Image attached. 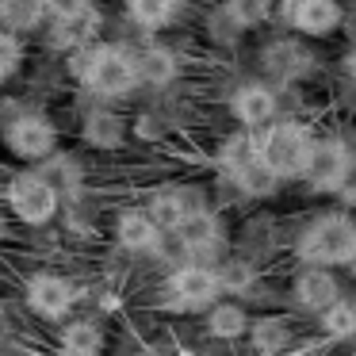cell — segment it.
I'll list each match as a JSON object with an SVG mask.
<instances>
[{
  "label": "cell",
  "instance_id": "3",
  "mask_svg": "<svg viewBox=\"0 0 356 356\" xmlns=\"http://www.w3.org/2000/svg\"><path fill=\"white\" fill-rule=\"evenodd\" d=\"M310 146H314V134L302 123H276L264 131V138L257 142V161L272 172L276 180H295L307 169Z\"/></svg>",
  "mask_w": 356,
  "mask_h": 356
},
{
  "label": "cell",
  "instance_id": "14",
  "mask_svg": "<svg viewBox=\"0 0 356 356\" xmlns=\"http://www.w3.org/2000/svg\"><path fill=\"white\" fill-rule=\"evenodd\" d=\"M165 230H157V222L146 215V211H123L115 218V241L131 253H149V249H161Z\"/></svg>",
  "mask_w": 356,
  "mask_h": 356
},
{
  "label": "cell",
  "instance_id": "12",
  "mask_svg": "<svg viewBox=\"0 0 356 356\" xmlns=\"http://www.w3.org/2000/svg\"><path fill=\"white\" fill-rule=\"evenodd\" d=\"M230 111H234V119H238L241 127H264V123H272L276 119V111H280V100H276V92H272L268 85H241L238 92L230 96Z\"/></svg>",
  "mask_w": 356,
  "mask_h": 356
},
{
  "label": "cell",
  "instance_id": "31",
  "mask_svg": "<svg viewBox=\"0 0 356 356\" xmlns=\"http://www.w3.org/2000/svg\"><path fill=\"white\" fill-rule=\"evenodd\" d=\"M172 4H177V8H180V4H188V0H172Z\"/></svg>",
  "mask_w": 356,
  "mask_h": 356
},
{
  "label": "cell",
  "instance_id": "5",
  "mask_svg": "<svg viewBox=\"0 0 356 356\" xmlns=\"http://www.w3.org/2000/svg\"><path fill=\"white\" fill-rule=\"evenodd\" d=\"M4 146L19 157V161H47L58 149V131L47 115L24 111L4 127Z\"/></svg>",
  "mask_w": 356,
  "mask_h": 356
},
{
  "label": "cell",
  "instance_id": "6",
  "mask_svg": "<svg viewBox=\"0 0 356 356\" xmlns=\"http://www.w3.org/2000/svg\"><path fill=\"white\" fill-rule=\"evenodd\" d=\"M169 295L177 307L184 310H203V307H215L218 295H222V284H218V272L207 268V264H177L169 272Z\"/></svg>",
  "mask_w": 356,
  "mask_h": 356
},
{
  "label": "cell",
  "instance_id": "17",
  "mask_svg": "<svg viewBox=\"0 0 356 356\" xmlns=\"http://www.w3.org/2000/svg\"><path fill=\"white\" fill-rule=\"evenodd\" d=\"M62 353L65 356H100L104 353V333L96 322L77 318L62 330Z\"/></svg>",
  "mask_w": 356,
  "mask_h": 356
},
{
  "label": "cell",
  "instance_id": "21",
  "mask_svg": "<svg viewBox=\"0 0 356 356\" xmlns=\"http://www.w3.org/2000/svg\"><path fill=\"white\" fill-rule=\"evenodd\" d=\"M245 325H249V314H245V307H238V302H215V307H211V314H207L211 337H222V341L241 337V333H245Z\"/></svg>",
  "mask_w": 356,
  "mask_h": 356
},
{
  "label": "cell",
  "instance_id": "24",
  "mask_svg": "<svg viewBox=\"0 0 356 356\" xmlns=\"http://www.w3.org/2000/svg\"><path fill=\"white\" fill-rule=\"evenodd\" d=\"M249 330H253V345L268 356H276L280 348H287V341H291V330H287V322H280V318H261V322H253Z\"/></svg>",
  "mask_w": 356,
  "mask_h": 356
},
{
  "label": "cell",
  "instance_id": "22",
  "mask_svg": "<svg viewBox=\"0 0 356 356\" xmlns=\"http://www.w3.org/2000/svg\"><path fill=\"white\" fill-rule=\"evenodd\" d=\"M123 134H127L123 119L111 115V111H92V115H88V123H85V138H88V146H100V149L123 146Z\"/></svg>",
  "mask_w": 356,
  "mask_h": 356
},
{
  "label": "cell",
  "instance_id": "26",
  "mask_svg": "<svg viewBox=\"0 0 356 356\" xmlns=\"http://www.w3.org/2000/svg\"><path fill=\"white\" fill-rule=\"evenodd\" d=\"M272 4H276V0H226V16L238 27H257V24L268 19Z\"/></svg>",
  "mask_w": 356,
  "mask_h": 356
},
{
  "label": "cell",
  "instance_id": "29",
  "mask_svg": "<svg viewBox=\"0 0 356 356\" xmlns=\"http://www.w3.org/2000/svg\"><path fill=\"white\" fill-rule=\"evenodd\" d=\"M42 4H47V16H54V19H70L92 8V0H42Z\"/></svg>",
  "mask_w": 356,
  "mask_h": 356
},
{
  "label": "cell",
  "instance_id": "27",
  "mask_svg": "<svg viewBox=\"0 0 356 356\" xmlns=\"http://www.w3.org/2000/svg\"><path fill=\"white\" fill-rule=\"evenodd\" d=\"M19 62H24V47H19V39L12 31H0V85L19 70Z\"/></svg>",
  "mask_w": 356,
  "mask_h": 356
},
{
  "label": "cell",
  "instance_id": "16",
  "mask_svg": "<svg viewBox=\"0 0 356 356\" xmlns=\"http://www.w3.org/2000/svg\"><path fill=\"white\" fill-rule=\"evenodd\" d=\"M100 12L88 8L81 16H70V19H54V31H50V42L62 50H88L92 39L100 35Z\"/></svg>",
  "mask_w": 356,
  "mask_h": 356
},
{
  "label": "cell",
  "instance_id": "1",
  "mask_svg": "<svg viewBox=\"0 0 356 356\" xmlns=\"http://www.w3.org/2000/svg\"><path fill=\"white\" fill-rule=\"evenodd\" d=\"M295 253L310 268H337V264L356 261V218L341 215V211H325V215L310 218L302 226Z\"/></svg>",
  "mask_w": 356,
  "mask_h": 356
},
{
  "label": "cell",
  "instance_id": "13",
  "mask_svg": "<svg viewBox=\"0 0 356 356\" xmlns=\"http://www.w3.org/2000/svg\"><path fill=\"white\" fill-rule=\"evenodd\" d=\"M291 295H295V302H299L302 310L322 314L325 307H333V302L341 299V284H337V276H333L330 268H307V272H299Z\"/></svg>",
  "mask_w": 356,
  "mask_h": 356
},
{
  "label": "cell",
  "instance_id": "4",
  "mask_svg": "<svg viewBox=\"0 0 356 356\" xmlns=\"http://www.w3.org/2000/svg\"><path fill=\"white\" fill-rule=\"evenodd\" d=\"M4 203L12 207V215H16L19 222L47 226L50 218L58 215V207H62V195H58V188L50 184V177H42V172H19L8 184V192H4Z\"/></svg>",
  "mask_w": 356,
  "mask_h": 356
},
{
  "label": "cell",
  "instance_id": "19",
  "mask_svg": "<svg viewBox=\"0 0 356 356\" xmlns=\"http://www.w3.org/2000/svg\"><path fill=\"white\" fill-rule=\"evenodd\" d=\"M134 65H138V81L146 85H169L177 77V58L165 47H146L134 54Z\"/></svg>",
  "mask_w": 356,
  "mask_h": 356
},
{
  "label": "cell",
  "instance_id": "7",
  "mask_svg": "<svg viewBox=\"0 0 356 356\" xmlns=\"http://www.w3.org/2000/svg\"><path fill=\"white\" fill-rule=\"evenodd\" d=\"M172 238H177V245H180L184 257H195V264L207 261V257H215V253H222V245H226L222 222H218L207 207L195 211L192 218H184V222L172 230Z\"/></svg>",
  "mask_w": 356,
  "mask_h": 356
},
{
  "label": "cell",
  "instance_id": "8",
  "mask_svg": "<svg viewBox=\"0 0 356 356\" xmlns=\"http://www.w3.org/2000/svg\"><path fill=\"white\" fill-rule=\"evenodd\" d=\"M348 154H353V149H348L341 138H314L310 157H307V169H302L307 184L314 188V192H333L337 180H341V172H345V165H348Z\"/></svg>",
  "mask_w": 356,
  "mask_h": 356
},
{
  "label": "cell",
  "instance_id": "15",
  "mask_svg": "<svg viewBox=\"0 0 356 356\" xmlns=\"http://www.w3.org/2000/svg\"><path fill=\"white\" fill-rule=\"evenodd\" d=\"M310 65H314L310 50L299 47V42H291V39H280V42H268V47H264V70L276 81H299L310 73Z\"/></svg>",
  "mask_w": 356,
  "mask_h": 356
},
{
  "label": "cell",
  "instance_id": "23",
  "mask_svg": "<svg viewBox=\"0 0 356 356\" xmlns=\"http://www.w3.org/2000/svg\"><path fill=\"white\" fill-rule=\"evenodd\" d=\"M226 177H230V180H234V184H238L245 195H257V200H261V195H272V192L280 188V180L272 177V172L264 169L261 161H257V157H253L249 165H241V169L226 172Z\"/></svg>",
  "mask_w": 356,
  "mask_h": 356
},
{
  "label": "cell",
  "instance_id": "11",
  "mask_svg": "<svg viewBox=\"0 0 356 356\" xmlns=\"http://www.w3.org/2000/svg\"><path fill=\"white\" fill-rule=\"evenodd\" d=\"M195 211H203V203H200V192H192V188H161L146 203V215L157 222V230H169V234L184 218H192Z\"/></svg>",
  "mask_w": 356,
  "mask_h": 356
},
{
  "label": "cell",
  "instance_id": "18",
  "mask_svg": "<svg viewBox=\"0 0 356 356\" xmlns=\"http://www.w3.org/2000/svg\"><path fill=\"white\" fill-rule=\"evenodd\" d=\"M47 16L42 0H0V31H35Z\"/></svg>",
  "mask_w": 356,
  "mask_h": 356
},
{
  "label": "cell",
  "instance_id": "2",
  "mask_svg": "<svg viewBox=\"0 0 356 356\" xmlns=\"http://www.w3.org/2000/svg\"><path fill=\"white\" fill-rule=\"evenodd\" d=\"M73 70H77V77L85 81L88 92L100 96V100H123V96H131L134 88L142 85L134 54L127 47H115V42L81 50L77 62H73Z\"/></svg>",
  "mask_w": 356,
  "mask_h": 356
},
{
  "label": "cell",
  "instance_id": "9",
  "mask_svg": "<svg viewBox=\"0 0 356 356\" xmlns=\"http://www.w3.org/2000/svg\"><path fill=\"white\" fill-rule=\"evenodd\" d=\"M73 299H77L73 284L65 276H58V272H39V276H31V284H27V307L39 318H50V322L70 314Z\"/></svg>",
  "mask_w": 356,
  "mask_h": 356
},
{
  "label": "cell",
  "instance_id": "10",
  "mask_svg": "<svg viewBox=\"0 0 356 356\" xmlns=\"http://www.w3.org/2000/svg\"><path fill=\"white\" fill-rule=\"evenodd\" d=\"M284 19L299 35H330L341 27L345 12H341V0H287Z\"/></svg>",
  "mask_w": 356,
  "mask_h": 356
},
{
  "label": "cell",
  "instance_id": "25",
  "mask_svg": "<svg viewBox=\"0 0 356 356\" xmlns=\"http://www.w3.org/2000/svg\"><path fill=\"white\" fill-rule=\"evenodd\" d=\"M322 330L330 333V337H353L356 333V307H348L345 299H337L333 307L322 310Z\"/></svg>",
  "mask_w": 356,
  "mask_h": 356
},
{
  "label": "cell",
  "instance_id": "28",
  "mask_svg": "<svg viewBox=\"0 0 356 356\" xmlns=\"http://www.w3.org/2000/svg\"><path fill=\"white\" fill-rule=\"evenodd\" d=\"M333 195H337L341 203H348V207H356V154H348V165H345V172H341Z\"/></svg>",
  "mask_w": 356,
  "mask_h": 356
},
{
  "label": "cell",
  "instance_id": "30",
  "mask_svg": "<svg viewBox=\"0 0 356 356\" xmlns=\"http://www.w3.org/2000/svg\"><path fill=\"white\" fill-rule=\"evenodd\" d=\"M345 70H348V77H353V81H356V47H353V50H348V58H345Z\"/></svg>",
  "mask_w": 356,
  "mask_h": 356
},
{
  "label": "cell",
  "instance_id": "20",
  "mask_svg": "<svg viewBox=\"0 0 356 356\" xmlns=\"http://www.w3.org/2000/svg\"><path fill=\"white\" fill-rule=\"evenodd\" d=\"M127 16L142 27V31H161L172 24L177 4L172 0H127Z\"/></svg>",
  "mask_w": 356,
  "mask_h": 356
}]
</instances>
